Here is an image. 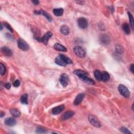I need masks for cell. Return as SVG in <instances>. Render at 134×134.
<instances>
[{"instance_id": "cell-1", "label": "cell", "mask_w": 134, "mask_h": 134, "mask_svg": "<svg viewBox=\"0 0 134 134\" xmlns=\"http://www.w3.org/2000/svg\"><path fill=\"white\" fill-rule=\"evenodd\" d=\"M55 63L60 66H66L68 64H72V61L64 55L60 54L55 58Z\"/></svg>"}, {"instance_id": "cell-2", "label": "cell", "mask_w": 134, "mask_h": 134, "mask_svg": "<svg viewBox=\"0 0 134 134\" xmlns=\"http://www.w3.org/2000/svg\"><path fill=\"white\" fill-rule=\"evenodd\" d=\"M75 55L79 58H84L86 56V51L84 49L80 46H75L74 48Z\"/></svg>"}, {"instance_id": "cell-3", "label": "cell", "mask_w": 134, "mask_h": 134, "mask_svg": "<svg viewBox=\"0 0 134 134\" xmlns=\"http://www.w3.org/2000/svg\"><path fill=\"white\" fill-rule=\"evenodd\" d=\"M118 89L119 92L120 93V94L122 95L125 97L128 98L130 96L131 93H130V92L128 90V88L126 86H124L123 84H119L118 87Z\"/></svg>"}, {"instance_id": "cell-4", "label": "cell", "mask_w": 134, "mask_h": 134, "mask_svg": "<svg viewBox=\"0 0 134 134\" xmlns=\"http://www.w3.org/2000/svg\"><path fill=\"white\" fill-rule=\"evenodd\" d=\"M89 120L90 123L94 127H100L101 126V124L99 119L94 115H90L89 116Z\"/></svg>"}, {"instance_id": "cell-5", "label": "cell", "mask_w": 134, "mask_h": 134, "mask_svg": "<svg viewBox=\"0 0 134 134\" xmlns=\"http://www.w3.org/2000/svg\"><path fill=\"white\" fill-rule=\"evenodd\" d=\"M17 45L19 49L23 51H27L29 49V46L25 40L19 38L17 40Z\"/></svg>"}, {"instance_id": "cell-6", "label": "cell", "mask_w": 134, "mask_h": 134, "mask_svg": "<svg viewBox=\"0 0 134 134\" xmlns=\"http://www.w3.org/2000/svg\"><path fill=\"white\" fill-rule=\"evenodd\" d=\"M60 82L61 84L64 87H66L68 86L69 81V78L68 75L66 74H63L61 75L59 79Z\"/></svg>"}, {"instance_id": "cell-7", "label": "cell", "mask_w": 134, "mask_h": 134, "mask_svg": "<svg viewBox=\"0 0 134 134\" xmlns=\"http://www.w3.org/2000/svg\"><path fill=\"white\" fill-rule=\"evenodd\" d=\"M78 24L79 27L81 29H85L88 26L87 20L83 17H81L78 19Z\"/></svg>"}, {"instance_id": "cell-8", "label": "cell", "mask_w": 134, "mask_h": 134, "mask_svg": "<svg viewBox=\"0 0 134 134\" xmlns=\"http://www.w3.org/2000/svg\"><path fill=\"white\" fill-rule=\"evenodd\" d=\"M52 36V32L50 31H48L44 35V36L42 38V42L45 45H47L48 44L49 40L50 39V38Z\"/></svg>"}, {"instance_id": "cell-9", "label": "cell", "mask_w": 134, "mask_h": 134, "mask_svg": "<svg viewBox=\"0 0 134 134\" xmlns=\"http://www.w3.org/2000/svg\"><path fill=\"white\" fill-rule=\"evenodd\" d=\"M74 74L78 76L81 80L85 78V77H87L88 76V74L87 72H86L84 71L79 70V69L74 70Z\"/></svg>"}, {"instance_id": "cell-10", "label": "cell", "mask_w": 134, "mask_h": 134, "mask_svg": "<svg viewBox=\"0 0 134 134\" xmlns=\"http://www.w3.org/2000/svg\"><path fill=\"white\" fill-rule=\"evenodd\" d=\"M64 109V106L63 105H60V106L55 107L52 109V113L54 115H58L60 113H61Z\"/></svg>"}, {"instance_id": "cell-11", "label": "cell", "mask_w": 134, "mask_h": 134, "mask_svg": "<svg viewBox=\"0 0 134 134\" xmlns=\"http://www.w3.org/2000/svg\"><path fill=\"white\" fill-rule=\"evenodd\" d=\"M84 96H85L84 93H80V94H78L76 96V98L74 100V104L75 105H79L81 102H82V101H83Z\"/></svg>"}, {"instance_id": "cell-12", "label": "cell", "mask_w": 134, "mask_h": 134, "mask_svg": "<svg viewBox=\"0 0 134 134\" xmlns=\"http://www.w3.org/2000/svg\"><path fill=\"white\" fill-rule=\"evenodd\" d=\"M5 124L9 126H13L16 124V120L14 117H9L5 120Z\"/></svg>"}, {"instance_id": "cell-13", "label": "cell", "mask_w": 134, "mask_h": 134, "mask_svg": "<svg viewBox=\"0 0 134 134\" xmlns=\"http://www.w3.org/2000/svg\"><path fill=\"white\" fill-rule=\"evenodd\" d=\"M1 51H2V52L3 55H4L5 56H7V57H10L12 55V54H13V53H12V51L10 49L6 46L3 47L1 48Z\"/></svg>"}, {"instance_id": "cell-14", "label": "cell", "mask_w": 134, "mask_h": 134, "mask_svg": "<svg viewBox=\"0 0 134 134\" xmlns=\"http://www.w3.org/2000/svg\"><path fill=\"white\" fill-rule=\"evenodd\" d=\"M35 14H42L43 15H44L45 17L46 18H47V19L48 20L49 22H51L52 21V17L48 13H47V12H45L44 11H35Z\"/></svg>"}, {"instance_id": "cell-15", "label": "cell", "mask_w": 134, "mask_h": 134, "mask_svg": "<svg viewBox=\"0 0 134 134\" xmlns=\"http://www.w3.org/2000/svg\"><path fill=\"white\" fill-rule=\"evenodd\" d=\"M110 79V76L108 73L106 71H103L101 72V81L103 82H107Z\"/></svg>"}, {"instance_id": "cell-16", "label": "cell", "mask_w": 134, "mask_h": 134, "mask_svg": "<svg viewBox=\"0 0 134 134\" xmlns=\"http://www.w3.org/2000/svg\"><path fill=\"white\" fill-rule=\"evenodd\" d=\"M54 48L55 50H57V51H63V52H66L67 51V48L64 47L63 45L59 44H55L54 46Z\"/></svg>"}, {"instance_id": "cell-17", "label": "cell", "mask_w": 134, "mask_h": 134, "mask_svg": "<svg viewBox=\"0 0 134 134\" xmlns=\"http://www.w3.org/2000/svg\"><path fill=\"white\" fill-rule=\"evenodd\" d=\"M74 113L72 111H68L64 113L62 116V119L63 120H67L71 118L74 115Z\"/></svg>"}, {"instance_id": "cell-18", "label": "cell", "mask_w": 134, "mask_h": 134, "mask_svg": "<svg viewBox=\"0 0 134 134\" xmlns=\"http://www.w3.org/2000/svg\"><path fill=\"white\" fill-rule=\"evenodd\" d=\"M100 41L102 44L107 45L109 43V42H110V38H109V37L107 35H103L100 37Z\"/></svg>"}, {"instance_id": "cell-19", "label": "cell", "mask_w": 134, "mask_h": 134, "mask_svg": "<svg viewBox=\"0 0 134 134\" xmlns=\"http://www.w3.org/2000/svg\"><path fill=\"white\" fill-rule=\"evenodd\" d=\"M60 31L64 35H68L70 32L69 28L67 25H62L60 28Z\"/></svg>"}, {"instance_id": "cell-20", "label": "cell", "mask_w": 134, "mask_h": 134, "mask_svg": "<svg viewBox=\"0 0 134 134\" xmlns=\"http://www.w3.org/2000/svg\"><path fill=\"white\" fill-rule=\"evenodd\" d=\"M63 11L62 8H58V9H55L53 10V13L55 15L57 16H60L63 15Z\"/></svg>"}, {"instance_id": "cell-21", "label": "cell", "mask_w": 134, "mask_h": 134, "mask_svg": "<svg viewBox=\"0 0 134 134\" xmlns=\"http://www.w3.org/2000/svg\"><path fill=\"white\" fill-rule=\"evenodd\" d=\"M10 113L11 114V115L15 117H18L21 116V112L16 108L11 109L10 110Z\"/></svg>"}, {"instance_id": "cell-22", "label": "cell", "mask_w": 134, "mask_h": 134, "mask_svg": "<svg viewBox=\"0 0 134 134\" xmlns=\"http://www.w3.org/2000/svg\"><path fill=\"white\" fill-rule=\"evenodd\" d=\"M122 28H123V30L124 31V32H125L126 34H127V35L130 34V32H131V30H130L129 26L127 23H124L123 24Z\"/></svg>"}, {"instance_id": "cell-23", "label": "cell", "mask_w": 134, "mask_h": 134, "mask_svg": "<svg viewBox=\"0 0 134 134\" xmlns=\"http://www.w3.org/2000/svg\"><path fill=\"white\" fill-rule=\"evenodd\" d=\"M21 102L23 104H28V95L27 94H23L20 99Z\"/></svg>"}, {"instance_id": "cell-24", "label": "cell", "mask_w": 134, "mask_h": 134, "mask_svg": "<svg viewBox=\"0 0 134 134\" xmlns=\"http://www.w3.org/2000/svg\"><path fill=\"white\" fill-rule=\"evenodd\" d=\"M81 80L83 81V82H84L85 83H87L89 84H95L94 81H93L92 79L89 78L88 76L85 77V78L81 79Z\"/></svg>"}, {"instance_id": "cell-25", "label": "cell", "mask_w": 134, "mask_h": 134, "mask_svg": "<svg viewBox=\"0 0 134 134\" xmlns=\"http://www.w3.org/2000/svg\"><path fill=\"white\" fill-rule=\"evenodd\" d=\"M94 74L95 78L97 81H101V72L100 71L98 70H95L94 72Z\"/></svg>"}, {"instance_id": "cell-26", "label": "cell", "mask_w": 134, "mask_h": 134, "mask_svg": "<svg viewBox=\"0 0 134 134\" xmlns=\"http://www.w3.org/2000/svg\"><path fill=\"white\" fill-rule=\"evenodd\" d=\"M128 15L129 16V19L130 22V24H131V26L132 27V30L134 29V18L133 16L132 15V14L130 13V12H128Z\"/></svg>"}, {"instance_id": "cell-27", "label": "cell", "mask_w": 134, "mask_h": 134, "mask_svg": "<svg viewBox=\"0 0 134 134\" xmlns=\"http://www.w3.org/2000/svg\"><path fill=\"white\" fill-rule=\"evenodd\" d=\"M115 49H116V51H117V52H118L119 54H123V52H124L123 47L119 45H117L116 46Z\"/></svg>"}, {"instance_id": "cell-28", "label": "cell", "mask_w": 134, "mask_h": 134, "mask_svg": "<svg viewBox=\"0 0 134 134\" xmlns=\"http://www.w3.org/2000/svg\"><path fill=\"white\" fill-rule=\"evenodd\" d=\"M0 74L1 75H3L6 72V68L2 63H0Z\"/></svg>"}, {"instance_id": "cell-29", "label": "cell", "mask_w": 134, "mask_h": 134, "mask_svg": "<svg viewBox=\"0 0 134 134\" xmlns=\"http://www.w3.org/2000/svg\"><path fill=\"white\" fill-rule=\"evenodd\" d=\"M120 131L124 134H132L131 132H130L127 128L124 127H121L120 128Z\"/></svg>"}, {"instance_id": "cell-30", "label": "cell", "mask_w": 134, "mask_h": 134, "mask_svg": "<svg viewBox=\"0 0 134 134\" xmlns=\"http://www.w3.org/2000/svg\"><path fill=\"white\" fill-rule=\"evenodd\" d=\"M36 133H47V131L46 129L42 127H38L36 129Z\"/></svg>"}, {"instance_id": "cell-31", "label": "cell", "mask_w": 134, "mask_h": 134, "mask_svg": "<svg viewBox=\"0 0 134 134\" xmlns=\"http://www.w3.org/2000/svg\"><path fill=\"white\" fill-rule=\"evenodd\" d=\"M3 24H4V26H5V27H6L7 29L9 30L11 32H13V28H12V27L11 26V25H10V24H9L7 23H4Z\"/></svg>"}, {"instance_id": "cell-32", "label": "cell", "mask_w": 134, "mask_h": 134, "mask_svg": "<svg viewBox=\"0 0 134 134\" xmlns=\"http://www.w3.org/2000/svg\"><path fill=\"white\" fill-rule=\"evenodd\" d=\"M13 86L15 87H18L20 86V81L18 80H16L14 81Z\"/></svg>"}, {"instance_id": "cell-33", "label": "cell", "mask_w": 134, "mask_h": 134, "mask_svg": "<svg viewBox=\"0 0 134 134\" xmlns=\"http://www.w3.org/2000/svg\"><path fill=\"white\" fill-rule=\"evenodd\" d=\"M5 87L6 88V89H7V90H9L11 88V84L10 83H7L5 85Z\"/></svg>"}, {"instance_id": "cell-34", "label": "cell", "mask_w": 134, "mask_h": 134, "mask_svg": "<svg viewBox=\"0 0 134 134\" xmlns=\"http://www.w3.org/2000/svg\"><path fill=\"white\" fill-rule=\"evenodd\" d=\"M134 64H131V67H130V69H131V71L132 72V73H133V74H134Z\"/></svg>"}, {"instance_id": "cell-35", "label": "cell", "mask_w": 134, "mask_h": 134, "mask_svg": "<svg viewBox=\"0 0 134 134\" xmlns=\"http://www.w3.org/2000/svg\"><path fill=\"white\" fill-rule=\"evenodd\" d=\"M31 2L32 3H34L35 5H38L39 3L38 1H32Z\"/></svg>"}, {"instance_id": "cell-36", "label": "cell", "mask_w": 134, "mask_h": 134, "mask_svg": "<svg viewBox=\"0 0 134 134\" xmlns=\"http://www.w3.org/2000/svg\"><path fill=\"white\" fill-rule=\"evenodd\" d=\"M76 2L77 3H78V4H81V5L83 4L84 3V1H76Z\"/></svg>"}, {"instance_id": "cell-37", "label": "cell", "mask_w": 134, "mask_h": 134, "mask_svg": "<svg viewBox=\"0 0 134 134\" xmlns=\"http://www.w3.org/2000/svg\"><path fill=\"white\" fill-rule=\"evenodd\" d=\"M4 115H5V113L1 111V118H2L3 116H4Z\"/></svg>"}]
</instances>
